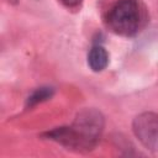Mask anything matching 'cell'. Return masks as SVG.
I'll list each match as a JSON object with an SVG mask.
<instances>
[{"instance_id":"obj_5","label":"cell","mask_w":158,"mask_h":158,"mask_svg":"<svg viewBox=\"0 0 158 158\" xmlns=\"http://www.w3.org/2000/svg\"><path fill=\"white\" fill-rule=\"evenodd\" d=\"M54 94V89L52 86H41L38 89H36L28 98L26 101V106L27 107H32L40 102H43L48 99H51Z\"/></svg>"},{"instance_id":"obj_3","label":"cell","mask_w":158,"mask_h":158,"mask_svg":"<svg viewBox=\"0 0 158 158\" xmlns=\"http://www.w3.org/2000/svg\"><path fill=\"white\" fill-rule=\"evenodd\" d=\"M132 130L138 141L149 151H158V115L143 112L135 117Z\"/></svg>"},{"instance_id":"obj_6","label":"cell","mask_w":158,"mask_h":158,"mask_svg":"<svg viewBox=\"0 0 158 158\" xmlns=\"http://www.w3.org/2000/svg\"><path fill=\"white\" fill-rule=\"evenodd\" d=\"M63 6H65L67 9H77L81 5L83 0H58Z\"/></svg>"},{"instance_id":"obj_2","label":"cell","mask_w":158,"mask_h":158,"mask_svg":"<svg viewBox=\"0 0 158 158\" xmlns=\"http://www.w3.org/2000/svg\"><path fill=\"white\" fill-rule=\"evenodd\" d=\"M147 21V12L141 0H118L109 11L107 25L120 36L136 35Z\"/></svg>"},{"instance_id":"obj_7","label":"cell","mask_w":158,"mask_h":158,"mask_svg":"<svg viewBox=\"0 0 158 158\" xmlns=\"http://www.w3.org/2000/svg\"><path fill=\"white\" fill-rule=\"evenodd\" d=\"M7 1H10V2H16V0H7Z\"/></svg>"},{"instance_id":"obj_1","label":"cell","mask_w":158,"mask_h":158,"mask_svg":"<svg viewBox=\"0 0 158 158\" xmlns=\"http://www.w3.org/2000/svg\"><path fill=\"white\" fill-rule=\"evenodd\" d=\"M105 126L102 114L96 109L80 110L70 126L58 127L47 133V137L68 149L90 151L99 142Z\"/></svg>"},{"instance_id":"obj_4","label":"cell","mask_w":158,"mask_h":158,"mask_svg":"<svg viewBox=\"0 0 158 158\" xmlns=\"http://www.w3.org/2000/svg\"><path fill=\"white\" fill-rule=\"evenodd\" d=\"M88 64L93 72H101L109 64V53L102 46H94L88 54Z\"/></svg>"}]
</instances>
